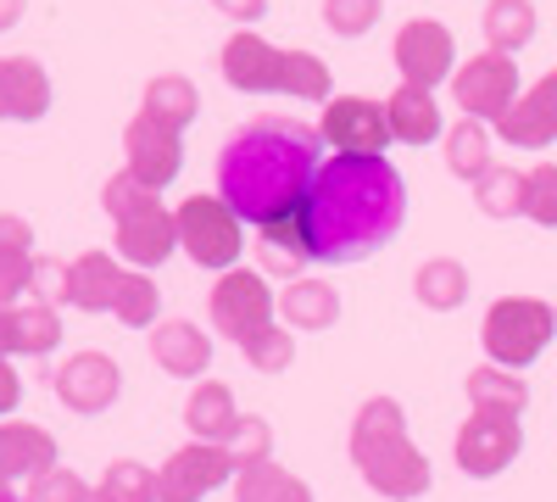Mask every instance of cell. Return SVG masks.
Instances as JSON below:
<instances>
[{
  "instance_id": "1",
  "label": "cell",
  "mask_w": 557,
  "mask_h": 502,
  "mask_svg": "<svg viewBox=\"0 0 557 502\" xmlns=\"http://www.w3.org/2000/svg\"><path fill=\"white\" fill-rule=\"evenodd\" d=\"M307 252L318 262H362L396 241L407 218V185L385 157H341L323 162L312 191L296 207Z\"/></svg>"
},
{
  "instance_id": "2",
  "label": "cell",
  "mask_w": 557,
  "mask_h": 502,
  "mask_svg": "<svg viewBox=\"0 0 557 502\" xmlns=\"http://www.w3.org/2000/svg\"><path fill=\"white\" fill-rule=\"evenodd\" d=\"M318 134L296 118H257L251 128L228 134L218 157V196L246 223L290 218L318 179Z\"/></svg>"
},
{
  "instance_id": "3",
  "label": "cell",
  "mask_w": 557,
  "mask_h": 502,
  "mask_svg": "<svg viewBox=\"0 0 557 502\" xmlns=\"http://www.w3.org/2000/svg\"><path fill=\"white\" fill-rule=\"evenodd\" d=\"M351 458H357L362 480L374 486L380 497L412 502V497L430 491V458L407 441L401 402H391V396L362 402V414L351 425Z\"/></svg>"
},
{
  "instance_id": "4",
  "label": "cell",
  "mask_w": 557,
  "mask_h": 502,
  "mask_svg": "<svg viewBox=\"0 0 557 502\" xmlns=\"http://www.w3.org/2000/svg\"><path fill=\"white\" fill-rule=\"evenodd\" d=\"M557 330V313L535 296H507L485 313V352L491 363H502V369H524V363H535L546 352Z\"/></svg>"
},
{
  "instance_id": "5",
  "label": "cell",
  "mask_w": 557,
  "mask_h": 502,
  "mask_svg": "<svg viewBox=\"0 0 557 502\" xmlns=\"http://www.w3.org/2000/svg\"><path fill=\"white\" fill-rule=\"evenodd\" d=\"M178 246L201 268H235L240 257V218L223 196H190L178 212Z\"/></svg>"
},
{
  "instance_id": "6",
  "label": "cell",
  "mask_w": 557,
  "mask_h": 502,
  "mask_svg": "<svg viewBox=\"0 0 557 502\" xmlns=\"http://www.w3.org/2000/svg\"><path fill=\"white\" fill-rule=\"evenodd\" d=\"M519 446H524L519 414L474 407L469 425L457 430V469H462V475H474V480H491V475H502L507 464L519 458Z\"/></svg>"
},
{
  "instance_id": "7",
  "label": "cell",
  "mask_w": 557,
  "mask_h": 502,
  "mask_svg": "<svg viewBox=\"0 0 557 502\" xmlns=\"http://www.w3.org/2000/svg\"><path fill=\"white\" fill-rule=\"evenodd\" d=\"M223 480H235V452L223 441H196L173 452L157 475V502H201L207 491H218Z\"/></svg>"
},
{
  "instance_id": "8",
  "label": "cell",
  "mask_w": 557,
  "mask_h": 502,
  "mask_svg": "<svg viewBox=\"0 0 557 502\" xmlns=\"http://www.w3.org/2000/svg\"><path fill=\"white\" fill-rule=\"evenodd\" d=\"M451 96L469 118H502L507 107L519 101V68L513 57L502 51H485V57H469V68L451 73Z\"/></svg>"
},
{
  "instance_id": "9",
  "label": "cell",
  "mask_w": 557,
  "mask_h": 502,
  "mask_svg": "<svg viewBox=\"0 0 557 502\" xmlns=\"http://www.w3.org/2000/svg\"><path fill=\"white\" fill-rule=\"evenodd\" d=\"M273 313H278V302L268 296L262 273L228 268L223 280H218V291H212V325H218L228 341H246V335L268 330V325H273Z\"/></svg>"
},
{
  "instance_id": "10",
  "label": "cell",
  "mask_w": 557,
  "mask_h": 502,
  "mask_svg": "<svg viewBox=\"0 0 557 502\" xmlns=\"http://www.w3.org/2000/svg\"><path fill=\"white\" fill-rule=\"evenodd\" d=\"M323 140H330L341 157H385L391 146V123L380 101L362 96H335L323 107Z\"/></svg>"
},
{
  "instance_id": "11",
  "label": "cell",
  "mask_w": 557,
  "mask_h": 502,
  "mask_svg": "<svg viewBox=\"0 0 557 502\" xmlns=\"http://www.w3.org/2000/svg\"><path fill=\"white\" fill-rule=\"evenodd\" d=\"M451 62H457L451 28H441L435 17H412V23L396 34V68H401L407 84L435 89L441 78H451Z\"/></svg>"
},
{
  "instance_id": "12",
  "label": "cell",
  "mask_w": 557,
  "mask_h": 502,
  "mask_svg": "<svg viewBox=\"0 0 557 502\" xmlns=\"http://www.w3.org/2000/svg\"><path fill=\"white\" fill-rule=\"evenodd\" d=\"M123 146H128V173H134L146 191H162L168 179L178 173V162H184L178 128H173V123H162V118H151V112H139V118L128 123Z\"/></svg>"
},
{
  "instance_id": "13",
  "label": "cell",
  "mask_w": 557,
  "mask_h": 502,
  "mask_svg": "<svg viewBox=\"0 0 557 502\" xmlns=\"http://www.w3.org/2000/svg\"><path fill=\"white\" fill-rule=\"evenodd\" d=\"M496 134L507 146H524V151H541L557 140V73H546L530 96H519L496 118Z\"/></svg>"
},
{
  "instance_id": "14",
  "label": "cell",
  "mask_w": 557,
  "mask_h": 502,
  "mask_svg": "<svg viewBox=\"0 0 557 502\" xmlns=\"http://www.w3.org/2000/svg\"><path fill=\"white\" fill-rule=\"evenodd\" d=\"M57 396L73 407V414H101V407L117 402V363L101 352H78L57 369Z\"/></svg>"
},
{
  "instance_id": "15",
  "label": "cell",
  "mask_w": 557,
  "mask_h": 502,
  "mask_svg": "<svg viewBox=\"0 0 557 502\" xmlns=\"http://www.w3.org/2000/svg\"><path fill=\"white\" fill-rule=\"evenodd\" d=\"M223 78L235 89H285V51H273L262 34H235L223 45Z\"/></svg>"
},
{
  "instance_id": "16",
  "label": "cell",
  "mask_w": 557,
  "mask_h": 502,
  "mask_svg": "<svg viewBox=\"0 0 557 502\" xmlns=\"http://www.w3.org/2000/svg\"><path fill=\"white\" fill-rule=\"evenodd\" d=\"M173 246H178V218L162 212V201L117 223V257H128L134 268H157Z\"/></svg>"
},
{
  "instance_id": "17",
  "label": "cell",
  "mask_w": 557,
  "mask_h": 502,
  "mask_svg": "<svg viewBox=\"0 0 557 502\" xmlns=\"http://www.w3.org/2000/svg\"><path fill=\"white\" fill-rule=\"evenodd\" d=\"M51 107V78L39 73V62L28 57H0V118L12 123H34Z\"/></svg>"
},
{
  "instance_id": "18",
  "label": "cell",
  "mask_w": 557,
  "mask_h": 502,
  "mask_svg": "<svg viewBox=\"0 0 557 502\" xmlns=\"http://www.w3.org/2000/svg\"><path fill=\"white\" fill-rule=\"evenodd\" d=\"M62 341V325H57V313L51 302H12V307H0V352H28V357H45Z\"/></svg>"
},
{
  "instance_id": "19",
  "label": "cell",
  "mask_w": 557,
  "mask_h": 502,
  "mask_svg": "<svg viewBox=\"0 0 557 502\" xmlns=\"http://www.w3.org/2000/svg\"><path fill=\"white\" fill-rule=\"evenodd\" d=\"M51 464H57L51 430H39V425H0V480L45 475Z\"/></svg>"
},
{
  "instance_id": "20",
  "label": "cell",
  "mask_w": 557,
  "mask_h": 502,
  "mask_svg": "<svg viewBox=\"0 0 557 502\" xmlns=\"http://www.w3.org/2000/svg\"><path fill=\"white\" fill-rule=\"evenodd\" d=\"M385 123H391V140L401 146H430L441 134V112L430 101V89H418V84H401L385 101Z\"/></svg>"
},
{
  "instance_id": "21",
  "label": "cell",
  "mask_w": 557,
  "mask_h": 502,
  "mask_svg": "<svg viewBox=\"0 0 557 502\" xmlns=\"http://www.w3.org/2000/svg\"><path fill=\"white\" fill-rule=\"evenodd\" d=\"M151 357L162 363L168 375H178V380H190V375H201L207 363H212V341L196 330V325H157V341H151Z\"/></svg>"
},
{
  "instance_id": "22",
  "label": "cell",
  "mask_w": 557,
  "mask_h": 502,
  "mask_svg": "<svg viewBox=\"0 0 557 502\" xmlns=\"http://www.w3.org/2000/svg\"><path fill=\"white\" fill-rule=\"evenodd\" d=\"M117 280H123V273H117V262L107 252H84L67 268V302L84 307V313H107L112 296H117Z\"/></svg>"
},
{
  "instance_id": "23",
  "label": "cell",
  "mask_w": 557,
  "mask_h": 502,
  "mask_svg": "<svg viewBox=\"0 0 557 502\" xmlns=\"http://www.w3.org/2000/svg\"><path fill=\"white\" fill-rule=\"evenodd\" d=\"M257 252H262V268L278 273V280H296V268L312 262L296 212H290V218H273V223H257Z\"/></svg>"
},
{
  "instance_id": "24",
  "label": "cell",
  "mask_w": 557,
  "mask_h": 502,
  "mask_svg": "<svg viewBox=\"0 0 557 502\" xmlns=\"http://www.w3.org/2000/svg\"><path fill=\"white\" fill-rule=\"evenodd\" d=\"M28 246H34V230L23 218H0V307H12L17 296H23V285L34 280V257H28Z\"/></svg>"
},
{
  "instance_id": "25",
  "label": "cell",
  "mask_w": 557,
  "mask_h": 502,
  "mask_svg": "<svg viewBox=\"0 0 557 502\" xmlns=\"http://www.w3.org/2000/svg\"><path fill=\"white\" fill-rule=\"evenodd\" d=\"M278 318L290 330H330L341 318V296L318 280H290V291L278 296Z\"/></svg>"
},
{
  "instance_id": "26",
  "label": "cell",
  "mask_w": 557,
  "mask_h": 502,
  "mask_svg": "<svg viewBox=\"0 0 557 502\" xmlns=\"http://www.w3.org/2000/svg\"><path fill=\"white\" fill-rule=\"evenodd\" d=\"M184 425L196 430V441H223L235 436V396H228V385H196V396L184 402Z\"/></svg>"
},
{
  "instance_id": "27",
  "label": "cell",
  "mask_w": 557,
  "mask_h": 502,
  "mask_svg": "<svg viewBox=\"0 0 557 502\" xmlns=\"http://www.w3.org/2000/svg\"><path fill=\"white\" fill-rule=\"evenodd\" d=\"M235 502H312V491L296 475L273 469L262 458V464H240L235 469Z\"/></svg>"
},
{
  "instance_id": "28",
  "label": "cell",
  "mask_w": 557,
  "mask_h": 502,
  "mask_svg": "<svg viewBox=\"0 0 557 502\" xmlns=\"http://www.w3.org/2000/svg\"><path fill=\"white\" fill-rule=\"evenodd\" d=\"M485 39H491V51H502V57L524 51V45L535 39V7L530 0H491L485 7Z\"/></svg>"
},
{
  "instance_id": "29",
  "label": "cell",
  "mask_w": 557,
  "mask_h": 502,
  "mask_svg": "<svg viewBox=\"0 0 557 502\" xmlns=\"http://www.w3.org/2000/svg\"><path fill=\"white\" fill-rule=\"evenodd\" d=\"M412 291H418V302H424V307H435V313H451L462 296H469V268H462V262H451V257H435V262H424V268H418Z\"/></svg>"
},
{
  "instance_id": "30",
  "label": "cell",
  "mask_w": 557,
  "mask_h": 502,
  "mask_svg": "<svg viewBox=\"0 0 557 502\" xmlns=\"http://www.w3.org/2000/svg\"><path fill=\"white\" fill-rule=\"evenodd\" d=\"M469 402L474 407H496V414H524L530 407V385L513 375V369H474L469 375Z\"/></svg>"
},
{
  "instance_id": "31",
  "label": "cell",
  "mask_w": 557,
  "mask_h": 502,
  "mask_svg": "<svg viewBox=\"0 0 557 502\" xmlns=\"http://www.w3.org/2000/svg\"><path fill=\"white\" fill-rule=\"evenodd\" d=\"M146 112H151V118H162V123H173V128H184V123H190V118L201 112L196 84H190V78H178V73L151 78V89H146Z\"/></svg>"
},
{
  "instance_id": "32",
  "label": "cell",
  "mask_w": 557,
  "mask_h": 502,
  "mask_svg": "<svg viewBox=\"0 0 557 502\" xmlns=\"http://www.w3.org/2000/svg\"><path fill=\"white\" fill-rule=\"evenodd\" d=\"M446 168L457 179H480L491 168V140H485V123L480 118H462L446 140Z\"/></svg>"
},
{
  "instance_id": "33",
  "label": "cell",
  "mask_w": 557,
  "mask_h": 502,
  "mask_svg": "<svg viewBox=\"0 0 557 502\" xmlns=\"http://www.w3.org/2000/svg\"><path fill=\"white\" fill-rule=\"evenodd\" d=\"M474 196H480V207H485L491 218H513V212H524V173H513V168H485V173L474 179Z\"/></svg>"
},
{
  "instance_id": "34",
  "label": "cell",
  "mask_w": 557,
  "mask_h": 502,
  "mask_svg": "<svg viewBox=\"0 0 557 502\" xmlns=\"http://www.w3.org/2000/svg\"><path fill=\"white\" fill-rule=\"evenodd\" d=\"M285 96L330 101V68H323L312 51H285Z\"/></svg>"
},
{
  "instance_id": "35",
  "label": "cell",
  "mask_w": 557,
  "mask_h": 502,
  "mask_svg": "<svg viewBox=\"0 0 557 502\" xmlns=\"http://www.w3.org/2000/svg\"><path fill=\"white\" fill-rule=\"evenodd\" d=\"M112 313L123 318V325L146 330L151 318H157V285L146 280V273H123V280H117V296H112Z\"/></svg>"
},
{
  "instance_id": "36",
  "label": "cell",
  "mask_w": 557,
  "mask_h": 502,
  "mask_svg": "<svg viewBox=\"0 0 557 502\" xmlns=\"http://www.w3.org/2000/svg\"><path fill=\"white\" fill-rule=\"evenodd\" d=\"M524 212L541 223V230H557V168L552 162L524 173Z\"/></svg>"
},
{
  "instance_id": "37",
  "label": "cell",
  "mask_w": 557,
  "mask_h": 502,
  "mask_svg": "<svg viewBox=\"0 0 557 502\" xmlns=\"http://www.w3.org/2000/svg\"><path fill=\"white\" fill-rule=\"evenodd\" d=\"M323 23H330V34H368L380 23V0H323Z\"/></svg>"
},
{
  "instance_id": "38",
  "label": "cell",
  "mask_w": 557,
  "mask_h": 502,
  "mask_svg": "<svg viewBox=\"0 0 557 502\" xmlns=\"http://www.w3.org/2000/svg\"><path fill=\"white\" fill-rule=\"evenodd\" d=\"M240 352H246V357L257 363L262 375H278V369H290V357H296L290 335H285V330H273V325H268V330H257V335H246V341H240Z\"/></svg>"
},
{
  "instance_id": "39",
  "label": "cell",
  "mask_w": 557,
  "mask_h": 502,
  "mask_svg": "<svg viewBox=\"0 0 557 502\" xmlns=\"http://www.w3.org/2000/svg\"><path fill=\"white\" fill-rule=\"evenodd\" d=\"M101 201H107V212L123 223V218H134V212H146V207H157V191H146L139 179L123 168L117 179H107V191H101Z\"/></svg>"
},
{
  "instance_id": "40",
  "label": "cell",
  "mask_w": 557,
  "mask_h": 502,
  "mask_svg": "<svg viewBox=\"0 0 557 502\" xmlns=\"http://www.w3.org/2000/svg\"><path fill=\"white\" fill-rule=\"evenodd\" d=\"M101 491L112 502H157V475L151 469H139V464H112Z\"/></svg>"
},
{
  "instance_id": "41",
  "label": "cell",
  "mask_w": 557,
  "mask_h": 502,
  "mask_svg": "<svg viewBox=\"0 0 557 502\" xmlns=\"http://www.w3.org/2000/svg\"><path fill=\"white\" fill-rule=\"evenodd\" d=\"M89 497V486L73 475V469H45V475H34V491H28V502H84Z\"/></svg>"
},
{
  "instance_id": "42",
  "label": "cell",
  "mask_w": 557,
  "mask_h": 502,
  "mask_svg": "<svg viewBox=\"0 0 557 502\" xmlns=\"http://www.w3.org/2000/svg\"><path fill=\"white\" fill-rule=\"evenodd\" d=\"M268 446H273V436H268V425H262V419H240V425H235V436H228L235 469H240V464H262V458H268Z\"/></svg>"
},
{
  "instance_id": "43",
  "label": "cell",
  "mask_w": 557,
  "mask_h": 502,
  "mask_svg": "<svg viewBox=\"0 0 557 502\" xmlns=\"http://www.w3.org/2000/svg\"><path fill=\"white\" fill-rule=\"evenodd\" d=\"M28 285L39 291V302H67V262L34 257V280H28Z\"/></svg>"
},
{
  "instance_id": "44",
  "label": "cell",
  "mask_w": 557,
  "mask_h": 502,
  "mask_svg": "<svg viewBox=\"0 0 557 502\" xmlns=\"http://www.w3.org/2000/svg\"><path fill=\"white\" fill-rule=\"evenodd\" d=\"M218 12L235 17V23H257V17L268 12V0H218Z\"/></svg>"
},
{
  "instance_id": "45",
  "label": "cell",
  "mask_w": 557,
  "mask_h": 502,
  "mask_svg": "<svg viewBox=\"0 0 557 502\" xmlns=\"http://www.w3.org/2000/svg\"><path fill=\"white\" fill-rule=\"evenodd\" d=\"M17 396H23V385H17V375H12L7 352H0V414H12V407H17Z\"/></svg>"
},
{
  "instance_id": "46",
  "label": "cell",
  "mask_w": 557,
  "mask_h": 502,
  "mask_svg": "<svg viewBox=\"0 0 557 502\" xmlns=\"http://www.w3.org/2000/svg\"><path fill=\"white\" fill-rule=\"evenodd\" d=\"M23 17V0H0V28H12Z\"/></svg>"
},
{
  "instance_id": "47",
  "label": "cell",
  "mask_w": 557,
  "mask_h": 502,
  "mask_svg": "<svg viewBox=\"0 0 557 502\" xmlns=\"http://www.w3.org/2000/svg\"><path fill=\"white\" fill-rule=\"evenodd\" d=\"M84 502H112V497H107V491H89V497H84Z\"/></svg>"
},
{
  "instance_id": "48",
  "label": "cell",
  "mask_w": 557,
  "mask_h": 502,
  "mask_svg": "<svg viewBox=\"0 0 557 502\" xmlns=\"http://www.w3.org/2000/svg\"><path fill=\"white\" fill-rule=\"evenodd\" d=\"M0 497H7V480H0Z\"/></svg>"
},
{
  "instance_id": "49",
  "label": "cell",
  "mask_w": 557,
  "mask_h": 502,
  "mask_svg": "<svg viewBox=\"0 0 557 502\" xmlns=\"http://www.w3.org/2000/svg\"><path fill=\"white\" fill-rule=\"evenodd\" d=\"M0 502H17V497H0Z\"/></svg>"
}]
</instances>
